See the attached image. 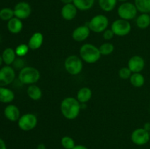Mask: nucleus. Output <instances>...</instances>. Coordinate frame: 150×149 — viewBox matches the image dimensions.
<instances>
[{
	"instance_id": "nucleus-1",
	"label": "nucleus",
	"mask_w": 150,
	"mask_h": 149,
	"mask_svg": "<svg viewBox=\"0 0 150 149\" xmlns=\"http://www.w3.org/2000/svg\"><path fill=\"white\" fill-rule=\"evenodd\" d=\"M60 110L63 116L68 120H74L77 118L81 110V104L76 98L73 96L66 97L62 101Z\"/></svg>"
},
{
	"instance_id": "nucleus-2",
	"label": "nucleus",
	"mask_w": 150,
	"mask_h": 149,
	"mask_svg": "<svg viewBox=\"0 0 150 149\" xmlns=\"http://www.w3.org/2000/svg\"><path fill=\"white\" fill-rule=\"evenodd\" d=\"M80 57L82 61L87 64H94L100 60L101 53L99 48L91 43L83 44L79 51Z\"/></svg>"
},
{
	"instance_id": "nucleus-3",
	"label": "nucleus",
	"mask_w": 150,
	"mask_h": 149,
	"mask_svg": "<svg viewBox=\"0 0 150 149\" xmlns=\"http://www.w3.org/2000/svg\"><path fill=\"white\" fill-rule=\"evenodd\" d=\"M40 72L33 67H24L18 73V80L24 85H33L39 81Z\"/></svg>"
},
{
	"instance_id": "nucleus-4",
	"label": "nucleus",
	"mask_w": 150,
	"mask_h": 149,
	"mask_svg": "<svg viewBox=\"0 0 150 149\" xmlns=\"http://www.w3.org/2000/svg\"><path fill=\"white\" fill-rule=\"evenodd\" d=\"M64 69L71 75H77L83 70V61L80 56L76 55L69 56L64 63Z\"/></svg>"
},
{
	"instance_id": "nucleus-5",
	"label": "nucleus",
	"mask_w": 150,
	"mask_h": 149,
	"mask_svg": "<svg viewBox=\"0 0 150 149\" xmlns=\"http://www.w3.org/2000/svg\"><path fill=\"white\" fill-rule=\"evenodd\" d=\"M109 21L108 18L102 14L96 15L91 18L87 25L91 32L95 33H103L108 29Z\"/></svg>"
},
{
	"instance_id": "nucleus-6",
	"label": "nucleus",
	"mask_w": 150,
	"mask_h": 149,
	"mask_svg": "<svg viewBox=\"0 0 150 149\" xmlns=\"http://www.w3.org/2000/svg\"><path fill=\"white\" fill-rule=\"evenodd\" d=\"M117 13L120 18L129 21L136 17L138 10L133 3L126 1L119 6L117 9Z\"/></svg>"
},
{
	"instance_id": "nucleus-7",
	"label": "nucleus",
	"mask_w": 150,
	"mask_h": 149,
	"mask_svg": "<svg viewBox=\"0 0 150 149\" xmlns=\"http://www.w3.org/2000/svg\"><path fill=\"white\" fill-rule=\"evenodd\" d=\"M38 124V118L34 113L28 112L21 115L18 121L19 129L24 131H29L34 129Z\"/></svg>"
},
{
	"instance_id": "nucleus-8",
	"label": "nucleus",
	"mask_w": 150,
	"mask_h": 149,
	"mask_svg": "<svg viewBox=\"0 0 150 149\" xmlns=\"http://www.w3.org/2000/svg\"><path fill=\"white\" fill-rule=\"evenodd\" d=\"M111 29L113 31L114 35L118 37H125L130 34L131 31V24L128 20L120 18L113 22Z\"/></svg>"
},
{
	"instance_id": "nucleus-9",
	"label": "nucleus",
	"mask_w": 150,
	"mask_h": 149,
	"mask_svg": "<svg viewBox=\"0 0 150 149\" xmlns=\"http://www.w3.org/2000/svg\"><path fill=\"white\" fill-rule=\"evenodd\" d=\"M130 139L133 144L139 146L147 144L150 140L149 131L144 128H138L132 132Z\"/></svg>"
},
{
	"instance_id": "nucleus-10",
	"label": "nucleus",
	"mask_w": 150,
	"mask_h": 149,
	"mask_svg": "<svg viewBox=\"0 0 150 149\" xmlns=\"http://www.w3.org/2000/svg\"><path fill=\"white\" fill-rule=\"evenodd\" d=\"M16 78V71L12 66L6 65L0 69V86L11 84Z\"/></svg>"
},
{
	"instance_id": "nucleus-11",
	"label": "nucleus",
	"mask_w": 150,
	"mask_h": 149,
	"mask_svg": "<svg viewBox=\"0 0 150 149\" xmlns=\"http://www.w3.org/2000/svg\"><path fill=\"white\" fill-rule=\"evenodd\" d=\"M13 10H14L15 17L21 20L28 18L32 13V7L30 4L26 1H20L17 3Z\"/></svg>"
},
{
	"instance_id": "nucleus-12",
	"label": "nucleus",
	"mask_w": 150,
	"mask_h": 149,
	"mask_svg": "<svg viewBox=\"0 0 150 149\" xmlns=\"http://www.w3.org/2000/svg\"><path fill=\"white\" fill-rule=\"evenodd\" d=\"M127 67L133 73L141 72L145 67V61L141 56H133L129 59Z\"/></svg>"
},
{
	"instance_id": "nucleus-13",
	"label": "nucleus",
	"mask_w": 150,
	"mask_h": 149,
	"mask_svg": "<svg viewBox=\"0 0 150 149\" xmlns=\"http://www.w3.org/2000/svg\"><path fill=\"white\" fill-rule=\"evenodd\" d=\"M91 30L88 25H81L73 30L72 33V37L76 42H83L89 37Z\"/></svg>"
},
{
	"instance_id": "nucleus-14",
	"label": "nucleus",
	"mask_w": 150,
	"mask_h": 149,
	"mask_svg": "<svg viewBox=\"0 0 150 149\" xmlns=\"http://www.w3.org/2000/svg\"><path fill=\"white\" fill-rule=\"evenodd\" d=\"M4 115L7 120L12 122H16L20 118L21 112L19 108L16 105L10 104L4 108Z\"/></svg>"
},
{
	"instance_id": "nucleus-15",
	"label": "nucleus",
	"mask_w": 150,
	"mask_h": 149,
	"mask_svg": "<svg viewBox=\"0 0 150 149\" xmlns=\"http://www.w3.org/2000/svg\"><path fill=\"white\" fill-rule=\"evenodd\" d=\"M78 13V9L76 6L71 4H64L61 9V15L63 19L66 20H72L76 17Z\"/></svg>"
},
{
	"instance_id": "nucleus-16",
	"label": "nucleus",
	"mask_w": 150,
	"mask_h": 149,
	"mask_svg": "<svg viewBox=\"0 0 150 149\" xmlns=\"http://www.w3.org/2000/svg\"><path fill=\"white\" fill-rule=\"evenodd\" d=\"M43 40L44 37L42 34L41 32H37L32 34V35L29 38L27 45L29 49L35 51V50H38L39 48H40L43 43Z\"/></svg>"
},
{
	"instance_id": "nucleus-17",
	"label": "nucleus",
	"mask_w": 150,
	"mask_h": 149,
	"mask_svg": "<svg viewBox=\"0 0 150 149\" xmlns=\"http://www.w3.org/2000/svg\"><path fill=\"white\" fill-rule=\"evenodd\" d=\"M23 23L21 19L14 17L7 21V27L9 32L13 34H17L20 33L23 29Z\"/></svg>"
},
{
	"instance_id": "nucleus-18",
	"label": "nucleus",
	"mask_w": 150,
	"mask_h": 149,
	"mask_svg": "<svg viewBox=\"0 0 150 149\" xmlns=\"http://www.w3.org/2000/svg\"><path fill=\"white\" fill-rule=\"evenodd\" d=\"M15 99V93L11 89L6 86H0V102L11 103Z\"/></svg>"
},
{
	"instance_id": "nucleus-19",
	"label": "nucleus",
	"mask_w": 150,
	"mask_h": 149,
	"mask_svg": "<svg viewBox=\"0 0 150 149\" xmlns=\"http://www.w3.org/2000/svg\"><path fill=\"white\" fill-rule=\"evenodd\" d=\"M92 97V91L89 88L82 87L76 94V99L81 104H85L89 102Z\"/></svg>"
},
{
	"instance_id": "nucleus-20",
	"label": "nucleus",
	"mask_w": 150,
	"mask_h": 149,
	"mask_svg": "<svg viewBox=\"0 0 150 149\" xmlns=\"http://www.w3.org/2000/svg\"><path fill=\"white\" fill-rule=\"evenodd\" d=\"M3 61L6 65L11 66L16 59V53L14 49L11 48H7L4 50L1 54Z\"/></svg>"
},
{
	"instance_id": "nucleus-21",
	"label": "nucleus",
	"mask_w": 150,
	"mask_h": 149,
	"mask_svg": "<svg viewBox=\"0 0 150 149\" xmlns=\"http://www.w3.org/2000/svg\"><path fill=\"white\" fill-rule=\"evenodd\" d=\"M27 95L31 99L34 101H38L42 98V92L39 86H36L35 84L30 85L27 88Z\"/></svg>"
},
{
	"instance_id": "nucleus-22",
	"label": "nucleus",
	"mask_w": 150,
	"mask_h": 149,
	"mask_svg": "<svg viewBox=\"0 0 150 149\" xmlns=\"http://www.w3.org/2000/svg\"><path fill=\"white\" fill-rule=\"evenodd\" d=\"M136 26L140 29H146L150 26L149 13H142L136 20Z\"/></svg>"
},
{
	"instance_id": "nucleus-23",
	"label": "nucleus",
	"mask_w": 150,
	"mask_h": 149,
	"mask_svg": "<svg viewBox=\"0 0 150 149\" xmlns=\"http://www.w3.org/2000/svg\"><path fill=\"white\" fill-rule=\"evenodd\" d=\"M73 4L81 11H86L93 7L95 4V0H73Z\"/></svg>"
},
{
	"instance_id": "nucleus-24",
	"label": "nucleus",
	"mask_w": 150,
	"mask_h": 149,
	"mask_svg": "<svg viewBox=\"0 0 150 149\" xmlns=\"http://www.w3.org/2000/svg\"><path fill=\"white\" fill-rule=\"evenodd\" d=\"M130 82L135 88H141L144 85L145 77L141 72L133 73L130 77Z\"/></svg>"
},
{
	"instance_id": "nucleus-25",
	"label": "nucleus",
	"mask_w": 150,
	"mask_h": 149,
	"mask_svg": "<svg viewBox=\"0 0 150 149\" xmlns=\"http://www.w3.org/2000/svg\"><path fill=\"white\" fill-rule=\"evenodd\" d=\"M135 6L141 13H150V0H135Z\"/></svg>"
},
{
	"instance_id": "nucleus-26",
	"label": "nucleus",
	"mask_w": 150,
	"mask_h": 149,
	"mask_svg": "<svg viewBox=\"0 0 150 149\" xmlns=\"http://www.w3.org/2000/svg\"><path fill=\"white\" fill-rule=\"evenodd\" d=\"M101 10L105 12H111L115 9L117 0H98Z\"/></svg>"
},
{
	"instance_id": "nucleus-27",
	"label": "nucleus",
	"mask_w": 150,
	"mask_h": 149,
	"mask_svg": "<svg viewBox=\"0 0 150 149\" xmlns=\"http://www.w3.org/2000/svg\"><path fill=\"white\" fill-rule=\"evenodd\" d=\"M15 17L14 10L9 7H4L0 10V19L4 21H9Z\"/></svg>"
},
{
	"instance_id": "nucleus-28",
	"label": "nucleus",
	"mask_w": 150,
	"mask_h": 149,
	"mask_svg": "<svg viewBox=\"0 0 150 149\" xmlns=\"http://www.w3.org/2000/svg\"><path fill=\"white\" fill-rule=\"evenodd\" d=\"M99 50L101 56H108L114 52V45L111 42H104L99 47Z\"/></svg>"
},
{
	"instance_id": "nucleus-29",
	"label": "nucleus",
	"mask_w": 150,
	"mask_h": 149,
	"mask_svg": "<svg viewBox=\"0 0 150 149\" xmlns=\"http://www.w3.org/2000/svg\"><path fill=\"white\" fill-rule=\"evenodd\" d=\"M61 145L64 149H73L76 146V142L70 136H64L61 139Z\"/></svg>"
},
{
	"instance_id": "nucleus-30",
	"label": "nucleus",
	"mask_w": 150,
	"mask_h": 149,
	"mask_svg": "<svg viewBox=\"0 0 150 149\" xmlns=\"http://www.w3.org/2000/svg\"><path fill=\"white\" fill-rule=\"evenodd\" d=\"M29 48L28 46V45H26V44H20L15 49L16 56L18 57H21V58L25 56L29 53Z\"/></svg>"
},
{
	"instance_id": "nucleus-31",
	"label": "nucleus",
	"mask_w": 150,
	"mask_h": 149,
	"mask_svg": "<svg viewBox=\"0 0 150 149\" xmlns=\"http://www.w3.org/2000/svg\"><path fill=\"white\" fill-rule=\"evenodd\" d=\"M133 72L130 71V69L128 67H122L120 70L119 71V76L121 79L123 80H127V79H130V76L132 75Z\"/></svg>"
},
{
	"instance_id": "nucleus-32",
	"label": "nucleus",
	"mask_w": 150,
	"mask_h": 149,
	"mask_svg": "<svg viewBox=\"0 0 150 149\" xmlns=\"http://www.w3.org/2000/svg\"><path fill=\"white\" fill-rule=\"evenodd\" d=\"M13 68H16L17 69V70H21L22 68H23L24 67V61H23L22 58H21V57H19V58H16V60H15V61L13 62Z\"/></svg>"
},
{
	"instance_id": "nucleus-33",
	"label": "nucleus",
	"mask_w": 150,
	"mask_h": 149,
	"mask_svg": "<svg viewBox=\"0 0 150 149\" xmlns=\"http://www.w3.org/2000/svg\"><path fill=\"white\" fill-rule=\"evenodd\" d=\"M114 37V34L111 29H107L106 30H105L103 32V39L106 41L111 40Z\"/></svg>"
},
{
	"instance_id": "nucleus-34",
	"label": "nucleus",
	"mask_w": 150,
	"mask_h": 149,
	"mask_svg": "<svg viewBox=\"0 0 150 149\" xmlns=\"http://www.w3.org/2000/svg\"><path fill=\"white\" fill-rule=\"evenodd\" d=\"M0 149H7L5 142L1 138H0Z\"/></svg>"
},
{
	"instance_id": "nucleus-35",
	"label": "nucleus",
	"mask_w": 150,
	"mask_h": 149,
	"mask_svg": "<svg viewBox=\"0 0 150 149\" xmlns=\"http://www.w3.org/2000/svg\"><path fill=\"white\" fill-rule=\"evenodd\" d=\"M73 149H89L86 146L83 145H76Z\"/></svg>"
},
{
	"instance_id": "nucleus-36",
	"label": "nucleus",
	"mask_w": 150,
	"mask_h": 149,
	"mask_svg": "<svg viewBox=\"0 0 150 149\" xmlns=\"http://www.w3.org/2000/svg\"><path fill=\"white\" fill-rule=\"evenodd\" d=\"M143 128L144 129H146V131H150V122H146V123H145L144 125Z\"/></svg>"
},
{
	"instance_id": "nucleus-37",
	"label": "nucleus",
	"mask_w": 150,
	"mask_h": 149,
	"mask_svg": "<svg viewBox=\"0 0 150 149\" xmlns=\"http://www.w3.org/2000/svg\"><path fill=\"white\" fill-rule=\"evenodd\" d=\"M37 149H47V148L45 144H43V143H40V144L38 145V147H37Z\"/></svg>"
},
{
	"instance_id": "nucleus-38",
	"label": "nucleus",
	"mask_w": 150,
	"mask_h": 149,
	"mask_svg": "<svg viewBox=\"0 0 150 149\" xmlns=\"http://www.w3.org/2000/svg\"><path fill=\"white\" fill-rule=\"evenodd\" d=\"M64 4H71L73 2V0H60Z\"/></svg>"
},
{
	"instance_id": "nucleus-39",
	"label": "nucleus",
	"mask_w": 150,
	"mask_h": 149,
	"mask_svg": "<svg viewBox=\"0 0 150 149\" xmlns=\"http://www.w3.org/2000/svg\"><path fill=\"white\" fill-rule=\"evenodd\" d=\"M3 63H4V61H3L2 56H1V55H0V67H1V66L2 65Z\"/></svg>"
},
{
	"instance_id": "nucleus-40",
	"label": "nucleus",
	"mask_w": 150,
	"mask_h": 149,
	"mask_svg": "<svg viewBox=\"0 0 150 149\" xmlns=\"http://www.w3.org/2000/svg\"><path fill=\"white\" fill-rule=\"evenodd\" d=\"M117 1H121V2H126V1H128V0H117Z\"/></svg>"
},
{
	"instance_id": "nucleus-41",
	"label": "nucleus",
	"mask_w": 150,
	"mask_h": 149,
	"mask_svg": "<svg viewBox=\"0 0 150 149\" xmlns=\"http://www.w3.org/2000/svg\"><path fill=\"white\" fill-rule=\"evenodd\" d=\"M0 42H1V36H0Z\"/></svg>"
},
{
	"instance_id": "nucleus-42",
	"label": "nucleus",
	"mask_w": 150,
	"mask_h": 149,
	"mask_svg": "<svg viewBox=\"0 0 150 149\" xmlns=\"http://www.w3.org/2000/svg\"><path fill=\"white\" fill-rule=\"evenodd\" d=\"M149 136H150V131H149Z\"/></svg>"
}]
</instances>
